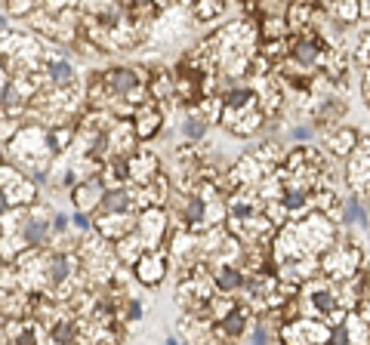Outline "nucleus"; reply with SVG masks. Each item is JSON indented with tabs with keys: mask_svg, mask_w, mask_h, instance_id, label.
<instances>
[{
	"mask_svg": "<svg viewBox=\"0 0 370 345\" xmlns=\"http://www.w3.org/2000/svg\"><path fill=\"white\" fill-rule=\"evenodd\" d=\"M105 84H108V90L117 92V96H130V99H133L139 80H136V74L130 71V68H114V71L105 74Z\"/></svg>",
	"mask_w": 370,
	"mask_h": 345,
	"instance_id": "nucleus-1",
	"label": "nucleus"
},
{
	"mask_svg": "<svg viewBox=\"0 0 370 345\" xmlns=\"http://www.w3.org/2000/svg\"><path fill=\"white\" fill-rule=\"evenodd\" d=\"M49 77H53L56 84H71V80H74V68L68 65V62H53V65H49Z\"/></svg>",
	"mask_w": 370,
	"mask_h": 345,
	"instance_id": "nucleus-2",
	"label": "nucleus"
},
{
	"mask_svg": "<svg viewBox=\"0 0 370 345\" xmlns=\"http://www.w3.org/2000/svg\"><path fill=\"white\" fill-rule=\"evenodd\" d=\"M102 203H105V209H114V213H121V209L130 207V197H127V191H108V194L102 197Z\"/></svg>",
	"mask_w": 370,
	"mask_h": 345,
	"instance_id": "nucleus-3",
	"label": "nucleus"
},
{
	"mask_svg": "<svg viewBox=\"0 0 370 345\" xmlns=\"http://www.w3.org/2000/svg\"><path fill=\"white\" fill-rule=\"evenodd\" d=\"M201 219H204V201L201 197H188V203H185V222L197 225Z\"/></svg>",
	"mask_w": 370,
	"mask_h": 345,
	"instance_id": "nucleus-4",
	"label": "nucleus"
},
{
	"mask_svg": "<svg viewBox=\"0 0 370 345\" xmlns=\"http://www.w3.org/2000/svg\"><path fill=\"white\" fill-rule=\"evenodd\" d=\"M43 234H47V222L31 219V222H28V228H25V238H28V244H40Z\"/></svg>",
	"mask_w": 370,
	"mask_h": 345,
	"instance_id": "nucleus-5",
	"label": "nucleus"
},
{
	"mask_svg": "<svg viewBox=\"0 0 370 345\" xmlns=\"http://www.w3.org/2000/svg\"><path fill=\"white\" fill-rule=\"evenodd\" d=\"M204 129H207V123H204L201 117H188V120L182 123V133L188 136V139H201Z\"/></svg>",
	"mask_w": 370,
	"mask_h": 345,
	"instance_id": "nucleus-6",
	"label": "nucleus"
},
{
	"mask_svg": "<svg viewBox=\"0 0 370 345\" xmlns=\"http://www.w3.org/2000/svg\"><path fill=\"white\" fill-rule=\"evenodd\" d=\"M345 222H361V225H364V222H367V213H364V209L358 207V201H355V197H352V201L345 203Z\"/></svg>",
	"mask_w": 370,
	"mask_h": 345,
	"instance_id": "nucleus-7",
	"label": "nucleus"
},
{
	"mask_svg": "<svg viewBox=\"0 0 370 345\" xmlns=\"http://www.w3.org/2000/svg\"><path fill=\"white\" fill-rule=\"evenodd\" d=\"M238 281H241V277H238V271H234V268H222L219 277H216V283H219L222 290H234V287H238Z\"/></svg>",
	"mask_w": 370,
	"mask_h": 345,
	"instance_id": "nucleus-8",
	"label": "nucleus"
},
{
	"mask_svg": "<svg viewBox=\"0 0 370 345\" xmlns=\"http://www.w3.org/2000/svg\"><path fill=\"white\" fill-rule=\"evenodd\" d=\"M222 327H225V333H234V336H238V333L244 330V314H241V311H232Z\"/></svg>",
	"mask_w": 370,
	"mask_h": 345,
	"instance_id": "nucleus-9",
	"label": "nucleus"
},
{
	"mask_svg": "<svg viewBox=\"0 0 370 345\" xmlns=\"http://www.w3.org/2000/svg\"><path fill=\"white\" fill-rule=\"evenodd\" d=\"M49 274H53L56 283L65 281V277H68V259H65V256H56V259H53V271H49Z\"/></svg>",
	"mask_w": 370,
	"mask_h": 345,
	"instance_id": "nucleus-10",
	"label": "nucleus"
},
{
	"mask_svg": "<svg viewBox=\"0 0 370 345\" xmlns=\"http://www.w3.org/2000/svg\"><path fill=\"white\" fill-rule=\"evenodd\" d=\"M296 55H299L302 62H314V59H318V47H314V43H306V40H302L299 47H296Z\"/></svg>",
	"mask_w": 370,
	"mask_h": 345,
	"instance_id": "nucleus-11",
	"label": "nucleus"
},
{
	"mask_svg": "<svg viewBox=\"0 0 370 345\" xmlns=\"http://www.w3.org/2000/svg\"><path fill=\"white\" fill-rule=\"evenodd\" d=\"M284 203H287L290 209H296V207H302V197L299 194H290V197H284Z\"/></svg>",
	"mask_w": 370,
	"mask_h": 345,
	"instance_id": "nucleus-12",
	"label": "nucleus"
},
{
	"mask_svg": "<svg viewBox=\"0 0 370 345\" xmlns=\"http://www.w3.org/2000/svg\"><path fill=\"white\" fill-rule=\"evenodd\" d=\"M333 339H336V342H345V339H349V333H345V327H336V330H333Z\"/></svg>",
	"mask_w": 370,
	"mask_h": 345,
	"instance_id": "nucleus-13",
	"label": "nucleus"
},
{
	"mask_svg": "<svg viewBox=\"0 0 370 345\" xmlns=\"http://www.w3.org/2000/svg\"><path fill=\"white\" fill-rule=\"evenodd\" d=\"M68 225V216H56V222H53V228L56 231H62V228Z\"/></svg>",
	"mask_w": 370,
	"mask_h": 345,
	"instance_id": "nucleus-14",
	"label": "nucleus"
},
{
	"mask_svg": "<svg viewBox=\"0 0 370 345\" xmlns=\"http://www.w3.org/2000/svg\"><path fill=\"white\" fill-rule=\"evenodd\" d=\"M74 222H77V228H90V219H86L84 213H77V216H74Z\"/></svg>",
	"mask_w": 370,
	"mask_h": 345,
	"instance_id": "nucleus-15",
	"label": "nucleus"
}]
</instances>
